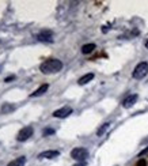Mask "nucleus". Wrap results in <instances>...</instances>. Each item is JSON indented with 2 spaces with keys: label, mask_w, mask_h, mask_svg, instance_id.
<instances>
[{
  "label": "nucleus",
  "mask_w": 148,
  "mask_h": 166,
  "mask_svg": "<svg viewBox=\"0 0 148 166\" xmlns=\"http://www.w3.org/2000/svg\"><path fill=\"white\" fill-rule=\"evenodd\" d=\"M39 70L42 73L49 75V73H56L58 71L63 70V63L57 59H49V60L44 61V63L39 65Z\"/></svg>",
  "instance_id": "1"
},
{
  "label": "nucleus",
  "mask_w": 148,
  "mask_h": 166,
  "mask_svg": "<svg viewBox=\"0 0 148 166\" xmlns=\"http://www.w3.org/2000/svg\"><path fill=\"white\" fill-rule=\"evenodd\" d=\"M147 73H148V64L145 63V61H141V63H139L135 67L132 76L135 78V79H143Z\"/></svg>",
  "instance_id": "2"
},
{
  "label": "nucleus",
  "mask_w": 148,
  "mask_h": 166,
  "mask_svg": "<svg viewBox=\"0 0 148 166\" xmlns=\"http://www.w3.org/2000/svg\"><path fill=\"white\" fill-rule=\"evenodd\" d=\"M71 158H74L77 162H82V161L88 158V150L84 147H76L71 151Z\"/></svg>",
  "instance_id": "3"
},
{
  "label": "nucleus",
  "mask_w": 148,
  "mask_h": 166,
  "mask_svg": "<svg viewBox=\"0 0 148 166\" xmlns=\"http://www.w3.org/2000/svg\"><path fill=\"white\" fill-rule=\"evenodd\" d=\"M33 132H34V129H33L31 125L23 127L22 129L18 132V135H16V140H18V142H25V140H27L30 136H33Z\"/></svg>",
  "instance_id": "4"
},
{
  "label": "nucleus",
  "mask_w": 148,
  "mask_h": 166,
  "mask_svg": "<svg viewBox=\"0 0 148 166\" xmlns=\"http://www.w3.org/2000/svg\"><path fill=\"white\" fill-rule=\"evenodd\" d=\"M72 113V108H69V106H64V108H60L57 109V110H55L53 112V117L56 118H65L68 117V116Z\"/></svg>",
  "instance_id": "5"
},
{
  "label": "nucleus",
  "mask_w": 148,
  "mask_h": 166,
  "mask_svg": "<svg viewBox=\"0 0 148 166\" xmlns=\"http://www.w3.org/2000/svg\"><path fill=\"white\" fill-rule=\"evenodd\" d=\"M58 155H60V151H57V150H46V151L39 153L38 158L39 159H53V158H56Z\"/></svg>",
  "instance_id": "6"
},
{
  "label": "nucleus",
  "mask_w": 148,
  "mask_h": 166,
  "mask_svg": "<svg viewBox=\"0 0 148 166\" xmlns=\"http://www.w3.org/2000/svg\"><path fill=\"white\" fill-rule=\"evenodd\" d=\"M37 40L42 42H52L53 41V34H52L50 30H42L38 35H37Z\"/></svg>",
  "instance_id": "7"
},
{
  "label": "nucleus",
  "mask_w": 148,
  "mask_h": 166,
  "mask_svg": "<svg viewBox=\"0 0 148 166\" xmlns=\"http://www.w3.org/2000/svg\"><path fill=\"white\" fill-rule=\"evenodd\" d=\"M137 98H139V95H137V94H131V95H128L126 98H124V101H122V106H124L125 109L132 108V106L136 104Z\"/></svg>",
  "instance_id": "8"
},
{
  "label": "nucleus",
  "mask_w": 148,
  "mask_h": 166,
  "mask_svg": "<svg viewBox=\"0 0 148 166\" xmlns=\"http://www.w3.org/2000/svg\"><path fill=\"white\" fill-rule=\"evenodd\" d=\"M48 89H49V84H41V86L38 87V89L34 91V93H31L30 94V97H39V95H42V94H45L46 91H48Z\"/></svg>",
  "instance_id": "9"
},
{
  "label": "nucleus",
  "mask_w": 148,
  "mask_h": 166,
  "mask_svg": "<svg viewBox=\"0 0 148 166\" xmlns=\"http://www.w3.org/2000/svg\"><path fill=\"white\" fill-rule=\"evenodd\" d=\"M25 163H26V156H18L14 161H11L7 166H25Z\"/></svg>",
  "instance_id": "10"
},
{
  "label": "nucleus",
  "mask_w": 148,
  "mask_h": 166,
  "mask_svg": "<svg viewBox=\"0 0 148 166\" xmlns=\"http://www.w3.org/2000/svg\"><path fill=\"white\" fill-rule=\"evenodd\" d=\"M93 79H94V73H86V75H83L82 78H79L77 83H79L80 86H83V84H86V83L91 82Z\"/></svg>",
  "instance_id": "11"
},
{
  "label": "nucleus",
  "mask_w": 148,
  "mask_h": 166,
  "mask_svg": "<svg viewBox=\"0 0 148 166\" xmlns=\"http://www.w3.org/2000/svg\"><path fill=\"white\" fill-rule=\"evenodd\" d=\"M97 48V45L95 44H86L82 46V53L83 54H90L94 52V49Z\"/></svg>",
  "instance_id": "12"
},
{
  "label": "nucleus",
  "mask_w": 148,
  "mask_h": 166,
  "mask_svg": "<svg viewBox=\"0 0 148 166\" xmlns=\"http://www.w3.org/2000/svg\"><path fill=\"white\" fill-rule=\"evenodd\" d=\"M14 110V106L11 104H4L1 106V113H8V112H12Z\"/></svg>",
  "instance_id": "13"
},
{
  "label": "nucleus",
  "mask_w": 148,
  "mask_h": 166,
  "mask_svg": "<svg viewBox=\"0 0 148 166\" xmlns=\"http://www.w3.org/2000/svg\"><path fill=\"white\" fill-rule=\"evenodd\" d=\"M109 125H110L109 123H105V124H103L102 127H101L99 129H98V132H97V135H98V136H102V135L105 134V131H106L107 128H109Z\"/></svg>",
  "instance_id": "14"
},
{
  "label": "nucleus",
  "mask_w": 148,
  "mask_h": 166,
  "mask_svg": "<svg viewBox=\"0 0 148 166\" xmlns=\"http://www.w3.org/2000/svg\"><path fill=\"white\" fill-rule=\"evenodd\" d=\"M52 134H55V129H52V128H46V129H44V132H42L44 136H48V135H52Z\"/></svg>",
  "instance_id": "15"
},
{
  "label": "nucleus",
  "mask_w": 148,
  "mask_h": 166,
  "mask_svg": "<svg viewBox=\"0 0 148 166\" xmlns=\"http://www.w3.org/2000/svg\"><path fill=\"white\" fill-rule=\"evenodd\" d=\"M136 166H147V161L143 159V158H141V159H139V161H137Z\"/></svg>",
  "instance_id": "16"
},
{
  "label": "nucleus",
  "mask_w": 148,
  "mask_h": 166,
  "mask_svg": "<svg viewBox=\"0 0 148 166\" xmlns=\"http://www.w3.org/2000/svg\"><path fill=\"white\" fill-rule=\"evenodd\" d=\"M14 79H15V76H14V75H12V76H8V78H6V79H4V82H6V83H10L11 80H14Z\"/></svg>",
  "instance_id": "17"
},
{
  "label": "nucleus",
  "mask_w": 148,
  "mask_h": 166,
  "mask_svg": "<svg viewBox=\"0 0 148 166\" xmlns=\"http://www.w3.org/2000/svg\"><path fill=\"white\" fill-rule=\"evenodd\" d=\"M145 154H148V147L147 148H144L143 151H140V154H139V156H143V155H145Z\"/></svg>",
  "instance_id": "18"
},
{
  "label": "nucleus",
  "mask_w": 148,
  "mask_h": 166,
  "mask_svg": "<svg viewBox=\"0 0 148 166\" xmlns=\"http://www.w3.org/2000/svg\"><path fill=\"white\" fill-rule=\"evenodd\" d=\"M74 166H86V165H84V163H80V162H79V163H76V165H74Z\"/></svg>",
  "instance_id": "19"
},
{
  "label": "nucleus",
  "mask_w": 148,
  "mask_h": 166,
  "mask_svg": "<svg viewBox=\"0 0 148 166\" xmlns=\"http://www.w3.org/2000/svg\"><path fill=\"white\" fill-rule=\"evenodd\" d=\"M145 48L148 49V40H147V41H145Z\"/></svg>",
  "instance_id": "20"
}]
</instances>
